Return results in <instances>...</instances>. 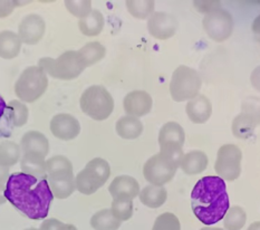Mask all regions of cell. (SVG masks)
Masks as SVG:
<instances>
[{"mask_svg": "<svg viewBox=\"0 0 260 230\" xmlns=\"http://www.w3.org/2000/svg\"><path fill=\"white\" fill-rule=\"evenodd\" d=\"M20 149L24 153H35L46 158L49 152V142L46 136L38 131H28L20 140Z\"/></svg>", "mask_w": 260, "mask_h": 230, "instance_id": "obj_19", "label": "cell"}, {"mask_svg": "<svg viewBox=\"0 0 260 230\" xmlns=\"http://www.w3.org/2000/svg\"><path fill=\"white\" fill-rule=\"evenodd\" d=\"M185 133L183 127L177 122H168L160 128V152L181 161L183 156V144Z\"/></svg>", "mask_w": 260, "mask_h": 230, "instance_id": "obj_12", "label": "cell"}, {"mask_svg": "<svg viewBox=\"0 0 260 230\" xmlns=\"http://www.w3.org/2000/svg\"><path fill=\"white\" fill-rule=\"evenodd\" d=\"M38 67L56 80L70 81L80 76L86 65L78 50H67L57 58L43 57L38 61Z\"/></svg>", "mask_w": 260, "mask_h": 230, "instance_id": "obj_3", "label": "cell"}, {"mask_svg": "<svg viewBox=\"0 0 260 230\" xmlns=\"http://www.w3.org/2000/svg\"><path fill=\"white\" fill-rule=\"evenodd\" d=\"M109 191L113 199L133 200L140 193V184L137 179L129 176H118L110 184Z\"/></svg>", "mask_w": 260, "mask_h": 230, "instance_id": "obj_17", "label": "cell"}, {"mask_svg": "<svg viewBox=\"0 0 260 230\" xmlns=\"http://www.w3.org/2000/svg\"><path fill=\"white\" fill-rule=\"evenodd\" d=\"M47 178L73 177V165L71 160L65 155H55L46 160Z\"/></svg>", "mask_w": 260, "mask_h": 230, "instance_id": "obj_26", "label": "cell"}, {"mask_svg": "<svg viewBox=\"0 0 260 230\" xmlns=\"http://www.w3.org/2000/svg\"><path fill=\"white\" fill-rule=\"evenodd\" d=\"M25 230H39V229H36V228H27V229H25Z\"/></svg>", "mask_w": 260, "mask_h": 230, "instance_id": "obj_48", "label": "cell"}, {"mask_svg": "<svg viewBox=\"0 0 260 230\" xmlns=\"http://www.w3.org/2000/svg\"><path fill=\"white\" fill-rule=\"evenodd\" d=\"M202 25L209 37L214 42L222 43L233 34L235 21L229 11L220 7L203 17Z\"/></svg>", "mask_w": 260, "mask_h": 230, "instance_id": "obj_11", "label": "cell"}, {"mask_svg": "<svg viewBox=\"0 0 260 230\" xmlns=\"http://www.w3.org/2000/svg\"><path fill=\"white\" fill-rule=\"evenodd\" d=\"M7 106H8V104L6 103V101L3 98L2 95H0V120L3 119V116L5 115L6 111H7Z\"/></svg>", "mask_w": 260, "mask_h": 230, "instance_id": "obj_42", "label": "cell"}, {"mask_svg": "<svg viewBox=\"0 0 260 230\" xmlns=\"http://www.w3.org/2000/svg\"><path fill=\"white\" fill-rule=\"evenodd\" d=\"M111 210L118 220L126 221L133 216V201L127 199H113Z\"/></svg>", "mask_w": 260, "mask_h": 230, "instance_id": "obj_34", "label": "cell"}, {"mask_svg": "<svg viewBox=\"0 0 260 230\" xmlns=\"http://www.w3.org/2000/svg\"><path fill=\"white\" fill-rule=\"evenodd\" d=\"M78 53L82 56L86 67H88L99 63L105 57L106 48L99 42H90L78 50Z\"/></svg>", "mask_w": 260, "mask_h": 230, "instance_id": "obj_29", "label": "cell"}, {"mask_svg": "<svg viewBox=\"0 0 260 230\" xmlns=\"http://www.w3.org/2000/svg\"><path fill=\"white\" fill-rule=\"evenodd\" d=\"M252 30L253 32L260 36V15L252 22Z\"/></svg>", "mask_w": 260, "mask_h": 230, "instance_id": "obj_43", "label": "cell"}, {"mask_svg": "<svg viewBox=\"0 0 260 230\" xmlns=\"http://www.w3.org/2000/svg\"><path fill=\"white\" fill-rule=\"evenodd\" d=\"M247 214L244 208L234 206L229 208L223 218V226L225 230H241L246 225Z\"/></svg>", "mask_w": 260, "mask_h": 230, "instance_id": "obj_32", "label": "cell"}, {"mask_svg": "<svg viewBox=\"0 0 260 230\" xmlns=\"http://www.w3.org/2000/svg\"><path fill=\"white\" fill-rule=\"evenodd\" d=\"M65 7L78 19L85 18L93 10L92 3L88 0H66Z\"/></svg>", "mask_w": 260, "mask_h": 230, "instance_id": "obj_35", "label": "cell"}, {"mask_svg": "<svg viewBox=\"0 0 260 230\" xmlns=\"http://www.w3.org/2000/svg\"><path fill=\"white\" fill-rule=\"evenodd\" d=\"M250 82L253 88L257 89L258 92H260V65L257 66L256 69L252 71L250 75Z\"/></svg>", "mask_w": 260, "mask_h": 230, "instance_id": "obj_41", "label": "cell"}, {"mask_svg": "<svg viewBox=\"0 0 260 230\" xmlns=\"http://www.w3.org/2000/svg\"><path fill=\"white\" fill-rule=\"evenodd\" d=\"M121 225L122 221L113 215L111 209L100 210L90 218V226L95 230H117Z\"/></svg>", "mask_w": 260, "mask_h": 230, "instance_id": "obj_28", "label": "cell"}, {"mask_svg": "<svg viewBox=\"0 0 260 230\" xmlns=\"http://www.w3.org/2000/svg\"><path fill=\"white\" fill-rule=\"evenodd\" d=\"M17 6L18 3L13 0H0V19L8 17Z\"/></svg>", "mask_w": 260, "mask_h": 230, "instance_id": "obj_38", "label": "cell"}, {"mask_svg": "<svg viewBox=\"0 0 260 230\" xmlns=\"http://www.w3.org/2000/svg\"><path fill=\"white\" fill-rule=\"evenodd\" d=\"M49 188L52 190L54 198L66 199L71 197L76 190L75 177H58L47 178Z\"/></svg>", "mask_w": 260, "mask_h": 230, "instance_id": "obj_27", "label": "cell"}, {"mask_svg": "<svg viewBox=\"0 0 260 230\" xmlns=\"http://www.w3.org/2000/svg\"><path fill=\"white\" fill-rule=\"evenodd\" d=\"M153 105L151 95L145 91L129 92L123 100V108L129 116L140 117L149 114Z\"/></svg>", "mask_w": 260, "mask_h": 230, "instance_id": "obj_16", "label": "cell"}, {"mask_svg": "<svg viewBox=\"0 0 260 230\" xmlns=\"http://www.w3.org/2000/svg\"><path fill=\"white\" fill-rule=\"evenodd\" d=\"M20 145L13 141H4L0 143V160L6 166H15L21 159Z\"/></svg>", "mask_w": 260, "mask_h": 230, "instance_id": "obj_33", "label": "cell"}, {"mask_svg": "<svg viewBox=\"0 0 260 230\" xmlns=\"http://www.w3.org/2000/svg\"><path fill=\"white\" fill-rule=\"evenodd\" d=\"M22 42L17 32L13 30L0 31V57L13 59L19 55Z\"/></svg>", "mask_w": 260, "mask_h": 230, "instance_id": "obj_22", "label": "cell"}, {"mask_svg": "<svg viewBox=\"0 0 260 230\" xmlns=\"http://www.w3.org/2000/svg\"><path fill=\"white\" fill-rule=\"evenodd\" d=\"M63 225L64 223L58 219H56V218H50V219H45L41 223L39 230H60Z\"/></svg>", "mask_w": 260, "mask_h": 230, "instance_id": "obj_39", "label": "cell"}, {"mask_svg": "<svg viewBox=\"0 0 260 230\" xmlns=\"http://www.w3.org/2000/svg\"><path fill=\"white\" fill-rule=\"evenodd\" d=\"M9 178V167L0 160V187H5Z\"/></svg>", "mask_w": 260, "mask_h": 230, "instance_id": "obj_40", "label": "cell"}, {"mask_svg": "<svg viewBox=\"0 0 260 230\" xmlns=\"http://www.w3.org/2000/svg\"><path fill=\"white\" fill-rule=\"evenodd\" d=\"M209 160L208 156L205 152L202 151H191L183 154L182 159L180 162V168L183 170L186 175H199V173L203 172L208 167Z\"/></svg>", "mask_w": 260, "mask_h": 230, "instance_id": "obj_21", "label": "cell"}, {"mask_svg": "<svg viewBox=\"0 0 260 230\" xmlns=\"http://www.w3.org/2000/svg\"><path fill=\"white\" fill-rule=\"evenodd\" d=\"M60 230H77V228L74 225H70V223H64L63 227L60 228Z\"/></svg>", "mask_w": 260, "mask_h": 230, "instance_id": "obj_46", "label": "cell"}, {"mask_svg": "<svg viewBox=\"0 0 260 230\" xmlns=\"http://www.w3.org/2000/svg\"><path fill=\"white\" fill-rule=\"evenodd\" d=\"M185 112L190 121L196 124H203L210 119L212 114V104L207 96L199 94L194 98L188 101Z\"/></svg>", "mask_w": 260, "mask_h": 230, "instance_id": "obj_18", "label": "cell"}, {"mask_svg": "<svg viewBox=\"0 0 260 230\" xmlns=\"http://www.w3.org/2000/svg\"><path fill=\"white\" fill-rule=\"evenodd\" d=\"M200 230H223L222 228H219V227H212V226H207L205 228H202Z\"/></svg>", "mask_w": 260, "mask_h": 230, "instance_id": "obj_47", "label": "cell"}, {"mask_svg": "<svg viewBox=\"0 0 260 230\" xmlns=\"http://www.w3.org/2000/svg\"><path fill=\"white\" fill-rule=\"evenodd\" d=\"M202 85V78L194 69L180 65L173 72L170 81V94L175 102H184L194 98Z\"/></svg>", "mask_w": 260, "mask_h": 230, "instance_id": "obj_6", "label": "cell"}, {"mask_svg": "<svg viewBox=\"0 0 260 230\" xmlns=\"http://www.w3.org/2000/svg\"><path fill=\"white\" fill-rule=\"evenodd\" d=\"M242 152L235 144H224L218 150L217 160L214 163L218 177L223 180L234 181L240 177Z\"/></svg>", "mask_w": 260, "mask_h": 230, "instance_id": "obj_10", "label": "cell"}, {"mask_svg": "<svg viewBox=\"0 0 260 230\" xmlns=\"http://www.w3.org/2000/svg\"><path fill=\"white\" fill-rule=\"evenodd\" d=\"M126 8L128 13L137 19H149L154 13L155 4L151 0H128L126 2Z\"/></svg>", "mask_w": 260, "mask_h": 230, "instance_id": "obj_31", "label": "cell"}, {"mask_svg": "<svg viewBox=\"0 0 260 230\" xmlns=\"http://www.w3.org/2000/svg\"><path fill=\"white\" fill-rule=\"evenodd\" d=\"M105 25V19L103 14L98 9H93L92 13L85 18L78 21V28L84 36L94 37L98 36L103 30Z\"/></svg>", "mask_w": 260, "mask_h": 230, "instance_id": "obj_25", "label": "cell"}, {"mask_svg": "<svg viewBox=\"0 0 260 230\" xmlns=\"http://www.w3.org/2000/svg\"><path fill=\"white\" fill-rule=\"evenodd\" d=\"M178 19L165 11H154L148 19V30L156 39H169L178 30Z\"/></svg>", "mask_w": 260, "mask_h": 230, "instance_id": "obj_13", "label": "cell"}, {"mask_svg": "<svg viewBox=\"0 0 260 230\" xmlns=\"http://www.w3.org/2000/svg\"><path fill=\"white\" fill-rule=\"evenodd\" d=\"M5 191H6V186L0 187V205H4L6 201H7V199H6Z\"/></svg>", "mask_w": 260, "mask_h": 230, "instance_id": "obj_44", "label": "cell"}, {"mask_svg": "<svg viewBox=\"0 0 260 230\" xmlns=\"http://www.w3.org/2000/svg\"><path fill=\"white\" fill-rule=\"evenodd\" d=\"M116 133L122 139L134 140L139 138L143 132V123L134 116L124 115L116 122Z\"/></svg>", "mask_w": 260, "mask_h": 230, "instance_id": "obj_23", "label": "cell"}, {"mask_svg": "<svg viewBox=\"0 0 260 230\" xmlns=\"http://www.w3.org/2000/svg\"><path fill=\"white\" fill-rule=\"evenodd\" d=\"M53 136L61 141H71L78 137L81 132V124L76 117L67 113L56 114L49 124Z\"/></svg>", "mask_w": 260, "mask_h": 230, "instance_id": "obj_15", "label": "cell"}, {"mask_svg": "<svg viewBox=\"0 0 260 230\" xmlns=\"http://www.w3.org/2000/svg\"><path fill=\"white\" fill-rule=\"evenodd\" d=\"M46 31V22L42 16L29 14L21 19L18 27V35L22 44L36 45L42 41Z\"/></svg>", "mask_w": 260, "mask_h": 230, "instance_id": "obj_14", "label": "cell"}, {"mask_svg": "<svg viewBox=\"0 0 260 230\" xmlns=\"http://www.w3.org/2000/svg\"><path fill=\"white\" fill-rule=\"evenodd\" d=\"M258 125H260V100L248 97L242 102L241 112L234 119L231 130L235 137L247 140L252 137Z\"/></svg>", "mask_w": 260, "mask_h": 230, "instance_id": "obj_9", "label": "cell"}, {"mask_svg": "<svg viewBox=\"0 0 260 230\" xmlns=\"http://www.w3.org/2000/svg\"><path fill=\"white\" fill-rule=\"evenodd\" d=\"M139 198L141 203L149 208H159L167 201L168 192L165 187L149 184L141 190Z\"/></svg>", "mask_w": 260, "mask_h": 230, "instance_id": "obj_24", "label": "cell"}, {"mask_svg": "<svg viewBox=\"0 0 260 230\" xmlns=\"http://www.w3.org/2000/svg\"><path fill=\"white\" fill-rule=\"evenodd\" d=\"M180 162L162 152L154 154L145 162L143 167L145 180L153 186L163 187L172 180L178 168H180Z\"/></svg>", "mask_w": 260, "mask_h": 230, "instance_id": "obj_8", "label": "cell"}, {"mask_svg": "<svg viewBox=\"0 0 260 230\" xmlns=\"http://www.w3.org/2000/svg\"><path fill=\"white\" fill-rule=\"evenodd\" d=\"M7 110L10 122L13 123L14 126L21 127L26 124L28 116H29V111H28L27 105L24 102L19 100L10 101Z\"/></svg>", "mask_w": 260, "mask_h": 230, "instance_id": "obj_30", "label": "cell"}, {"mask_svg": "<svg viewBox=\"0 0 260 230\" xmlns=\"http://www.w3.org/2000/svg\"><path fill=\"white\" fill-rule=\"evenodd\" d=\"M80 105L82 111L90 119L104 121L114 110V100L104 86L92 85L83 92Z\"/></svg>", "mask_w": 260, "mask_h": 230, "instance_id": "obj_5", "label": "cell"}, {"mask_svg": "<svg viewBox=\"0 0 260 230\" xmlns=\"http://www.w3.org/2000/svg\"><path fill=\"white\" fill-rule=\"evenodd\" d=\"M191 206L203 225L212 226L221 221L230 208L223 179L217 176L201 178L192 189Z\"/></svg>", "mask_w": 260, "mask_h": 230, "instance_id": "obj_2", "label": "cell"}, {"mask_svg": "<svg viewBox=\"0 0 260 230\" xmlns=\"http://www.w3.org/2000/svg\"><path fill=\"white\" fill-rule=\"evenodd\" d=\"M21 172L37 179H46V160L45 156L35 153H24L20 159Z\"/></svg>", "mask_w": 260, "mask_h": 230, "instance_id": "obj_20", "label": "cell"}, {"mask_svg": "<svg viewBox=\"0 0 260 230\" xmlns=\"http://www.w3.org/2000/svg\"><path fill=\"white\" fill-rule=\"evenodd\" d=\"M247 230H260V221L252 222Z\"/></svg>", "mask_w": 260, "mask_h": 230, "instance_id": "obj_45", "label": "cell"}, {"mask_svg": "<svg viewBox=\"0 0 260 230\" xmlns=\"http://www.w3.org/2000/svg\"><path fill=\"white\" fill-rule=\"evenodd\" d=\"M152 230H181V225L177 216L165 212L156 218Z\"/></svg>", "mask_w": 260, "mask_h": 230, "instance_id": "obj_36", "label": "cell"}, {"mask_svg": "<svg viewBox=\"0 0 260 230\" xmlns=\"http://www.w3.org/2000/svg\"><path fill=\"white\" fill-rule=\"evenodd\" d=\"M193 5L197 10H199L200 13H205L206 15L221 7V4L219 2H202L201 0V2H194Z\"/></svg>", "mask_w": 260, "mask_h": 230, "instance_id": "obj_37", "label": "cell"}, {"mask_svg": "<svg viewBox=\"0 0 260 230\" xmlns=\"http://www.w3.org/2000/svg\"><path fill=\"white\" fill-rule=\"evenodd\" d=\"M111 176V167L106 160L95 158L90 160L75 177L76 189L83 194H93L103 187Z\"/></svg>", "mask_w": 260, "mask_h": 230, "instance_id": "obj_7", "label": "cell"}, {"mask_svg": "<svg viewBox=\"0 0 260 230\" xmlns=\"http://www.w3.org/2000/svg\"><path fill=\"white\" fill-rule=\"evenodd\" d=\"M48 87V75L41 67L29 66L22 71L15 83V94L19 101L32 103L41 98Z\"/></svg>", "mask_w": 260, "mask_h": 230, "instance_id": "obj_4", "label": "cell"}, {"mask_svg": "<svg viewBox=\"0 0 260 230\" xmlns=\"http://www.w3.org/2000/svg\"><path fill=\"white\" fill-rule=\"evenodd\" d=\"M6 199L32 220H45L54 195L46 179H37L24 172L10 175L6 183Z\"/></svg>", "mask_w": 260, "mask_h": 230, "instance_id": "obj_1", "label": "cell"}]
</instances>
